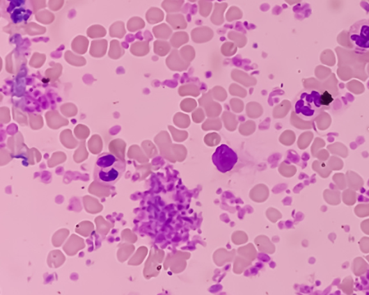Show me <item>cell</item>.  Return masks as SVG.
Returning a JSON list of instances; mask_svg holds the SVG:
<instances>
[{
    "instance_id": "obj_1",
    "label": "cell",
    "mask_w": 369,
    "mask_h": 295,
    "mask_svg": "<svg viewBox=\"0 0 369 295\" xmlns=\"http://www.w3.org/2000/svg\"><path fill=\"white\" fill-rule=\"evenodd\" d=\"M126 164L117 156L103 153L97 158L94 167L95 181L104 186H114L125 173Z\"/></svg>"
},
{
    "instance_id": "obj_2",
    "label": "cell",
    "mask_w": 369,
    "mask_h": 295,
    "mask_svg": "<svg viewBox=\"0 0 369 295\" xmlns=\"http://www.w3.org/2000/svg\"><path fill=\"white\" fill-rule=\"evenodd\" d=\"M320 96V90L315 89L302 90L294 101L295 113L304 120L315 118L322 109Z\"/></svg>"
},
{
    "instance_id": "obj_3",
    "label": "cell",
    "mask_w": 369,
    "mask_h": 295,
    "mask_svg": "<svg viewBox=\"0 0 369 295\" xmlns=\"http://www.w3.org/2000/svg\"><path fill=\"white\" fill-rule=\"evenodd\" d=\"M349 39L354 49L369 50V21L361 20L354 23L349 31Z\"/></svg>"
},
{
    "instance_id": "obj_4",
    "label": "cell",
    "mask_w": 369,
    "mask_h": 295,
    "mask_svg": "<svg viewBox=\"0 0 369 295\" xmlns=\"http://www.w3.org/2000/svg\"><path fill=\"white\" fill-rule=\"evenodd\" d=\"M212 160L219 172H230L238 162V156L234 150L226 145H220L212 157Z\"/></svg>"
},
{
    "instance_id": "obj_5",
    "label": "cell",
    "mask_w": 369,
    "mask_h": 295,
    "mask_svg": "<svg viewBox=\"0 0 369 295\" xmlns=\"http://www.w3.org/2000/svg\"><path fill=\"white\" fill-rule=\"evenodd\" d=\"M8 13L15 24H21L29 21L32 15L30 2L24 0H13L9 1Z\"/></svg>"
},
{
    "instance_id": "obj_6",
    "label": "cell",
    "mask_w": 369,
    "mask_h": 295,
    "mask_svg": "<svg viewBox=\"0 0 369 295\" xmlns=\"http://www.w3.org/2000/svg\"><path fill=\"white\" fill-rule=\"evenodd\" d=\"M320 102L322 107L327 109L330 108L334 102L333 96H332L329 91L325 90L321 93Z\"/></svg>"
}]
</instances>
